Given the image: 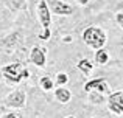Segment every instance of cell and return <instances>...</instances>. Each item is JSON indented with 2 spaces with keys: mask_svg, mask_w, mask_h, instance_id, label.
<instances>
[{
  "mask_svg": "<svg viewBox=\"0 0 123 118\" xmlns=\"http://www.w3.org/2000/svg\"><path fill=\"white\" fill-rule=\"evenodd\" d=\"M69 75H67L66 72H59L56 73V76H55V85L56 87H59V85H66L67 82H69Z\"/></svg>",
  "mask_w": 123,
  "mask_h": 118,
  "instance_id": "cell-15",
  "label": "cell"
},
{
  "mask_svg": "<svg viewBox=\"0 0 123 118\" xmlns=\"http://www.w3.org/2000/svg\"><path fill=\"white\" fill-rule=\"evenodd\" d=\"M66 118H75V117H73V115H69V117H66Z\"/></svg>",
  "mask_w": 123,
  "mask_h": 118,
  "instance_id": "cell-21",
  "label": "cell"
},
{
  "mask_svg": "<svg viewBox=\"0 0 123 118\" xmlns=\"http://www.w3.org/2000/svg\"><path fill=\"white\" fill-rule=\"evenodd\" d=\"M70 40H72V37H70V36H66V37H64V42H70Z\"/></svg>",
  "mask_w": 123,
  "mask_h": 118,
  "instance_id": "cell-20",
  "label": "cell"
},
{
  "mask_svg": "<svg viewBox=\"0 0 123 118\" xmlns=\"http://www.w3.org/2000/svg\"><path fill=\"white\" fill-rule=\"evenodd\" d=\"M5 5L11 11H20L27 8V0H5Z\"/></svg>",
  "mask_w": 123,
  "mask_h": 118,
  "instance_id": "cell-13",
  "label": "cell"
},
{
  "mask_svg": "<svg viewBox=\"0 0 123 118\" xmlns=\"http://www.w3.org/2000/svg\"><path fill=\"white\" fill-rule=\"evenodd\" d=\"M93 67H95V64H93L90 59H87V58H83V59H80L78 62H76V68H78L81 73H84L86 76L90 75V72L93 70Z\"/></svg>",
  "mask_w": 123,
  "mask_h": 118,
  "instance_id": "cell-11",
  "label": "cell"
},
{
  "mask_svg": "<svg viewBox=\"0 0 123 118\" xmlns=\"http://www.w3.org/2000/svg\"><path fill=\"white\" fill-rule=\"evenodd\" d=\"M53 90H55V98H56L61 104H67L72 100V92H70L66 85H59L58 89H53Z\"/></svg>",
  "mask_w": 123,
  "mask_h": 118,
  "instance_id": "cell-10",
  "label": "cell"
},
{
  "mask_svg": "<svg viewBox=\"0 0 123 118\" xmlns=\"http://www.w3.org/2000/svg\"><path fill=\"white\" fill-rule=\"evenodd\" d=\"M47 6L50 9L51 16H61V17H67V16H72L75 8H73L70 3H67L66 0H45Z\"/></svg>",
  "mask_w": 123,
  "mask_h": 118,
  "instance_id": "cell-5",
  "label": "cell"
},
{
  "mask_svg": "<svg viewBox=\"0 0 123 118\" xmlns=\"http://www.w3.org/2000/svg\"><path fill=\"white\" fill-rule=\"evenodd\" d=\"M93 61L97 65H106L109 62V53L105 48H97L95 55H93Z\"/></svg>",
  "mask_w": 123,
  "mask_h": 118,
  "instance_id": "cell-12",
  "label": "cell"
},
{
  "mask_svg": "<svg viewBox=\"0 0 123 118\" xmlns=\"http://www.w3.org/2000/svg\"><path fill=\"white\" fill-rule=\"evenodd\" d=\"M30 61L37 68H44L47 65V50L41 45H34L30 50Z\"/></svg>",
  "mask_w": 123,
  "mask_h": 118,
  "instance_id": "cell-9",
  "label": "cell"
},
{
  "mask_svg": "<svg viewBox=\"0 0 123 118\" xmlns=\"http://www.w3.org/2000/svg\"><path fill=\"white\" fill-rule=\"evenodd\" d=\"M39 87L44 92H50V90L55 89V81L50 78V76H42V78L39 79Z\"/></svg>",
  "mask_w": 123,
  "mask_h": 118,
  "instance_id": "cell-14",
  "label": "cell"
},
{
  "mask_svg": "<svg viewBox=\"0 0 123 118\" xmlns=\"http://www.w3.org/2000/svg\"><path fill=\"white\" fill-rule=\"evenodd\" d=\"M115 23L123 30V12H117L115 14Z\"/></svg>",
  "mask_w": 123,
  "mask_h": 118,
  "instance_id": "cell-18",
  "label": "cell"
},
{
  "mask_svg": "<svg viewBox=\"0 0 123 118\" xmlns=\"http://www.w3.org/2000/svg\"><path fill=\"white\" fill-rule=\"evenodd\" d=\"M93 118H100V117H93Z\"/></svg>",
  "mask_w": 123,
  "mask_h": 118,
  "instance_id": "cell-22",
  "label": "cell"
},
{
  "mask_svg": "<svg viewBox=\"0 0 123 118\" xmlns=\"http://www.w3.org/2000/svg\"><path fill=\"white\" fill-rule=\"evenodd\" d=\"M106 107L114 115H117V117L123 115V90L109 93L108 100H106Z\"/></svg>",
  "mask_w": 123,
  "mask_h": 118,
  "instance_id": "cell-6",
  "label": "cell"
},
{
  "mask_svg": "<svg viewBox=\"0 0 123 118\" xmlns=\"http://www.w3.org/2000/svg\"><path fill=\"white\" fill-rule=\"evenodd\" d=\"M20 45H24V34L19 33V31H14V33L0 39V47L3 50H6V53H11L14 48H17Z\"/></svg>",
  "mask_w": 123,
  "mask_h": 118,
  "instance_id": "cell-7",
  "label": "cell"
},
{
  "mask_svg": "<svg viewBox=\"0 0 123 118\" xmlns=\"http://www.w3.org/2000/svg\"><path fill=\"white\" fill-rule=\"evenodd\" d=\"M83 42L86 44L89 48L97 50V48H103L108 40V36H106L105 30L100 27H95V25H90L86 30L83 31Z\"/></svg>",
  "mask_w": 123,
  "mask_h": 118,
  "instance_id": "cell-2",
  "label": "cell"
},
{
  "mask_svg": "<svg viewBox=\"0 0 123 118\" xmlns=\"http://www.w3.org/2000/svg\"><path fill=\"white\" fill-rule=\"evenodd\" d=\"M3 79H5L8 84H20L24 79L30 78V72L28 68L20 62H11V64H5V65L0 68Z\"/></svg>",
  "mask_w": 123,
  "mask_h": 118,
  "instance_id": "cell-1",
  "label": "cell"
},
{
  "mask_svg": "<svg viewBox=\"0 0 123 118\" xmlns=\"http://www.w3.org/2000/svg\"><path fill=\"white\" fill-rule=\"evenodd\" d=\"M111 90V85L106 81V78H95V79H89V81L84 84V92L89 93V92H98L101 95H109Z\"/></svg>",
  "mask_w": 123,
  "mask_h": 118,
  "instance_id": "cell-8",
  "label": "cell"
},
{
  "mask_svg": "<svg viewBox=\"0 0 123 118\" xmlns=\"http://www.w3.org/2000/svg\"><path fill=\"white\" fill-rule=\"evenodd\" d=\"M36 14H37V19H39L41 27H42V31L37 34V37H39L41 40H44V42H47V40H50V37H51V30H50L51 12H50V9H48L45 0H39V2H37Z\"/></svg>",
  "mask_w": 123,
  "mask_h": 118,
  "instance_id": "cell-3",
  "label": "cell"
},
{
  "mask_svg": "<svg viewBox=\"0 0 123 118\" xmlns=\"http://www.w3.org/2000/svg\"><path fill=\"white\" fill-rule=\"evenodd\" d=\"M105 95L98 93V92H89V101L92 104H101L103 101H105Z\"/></svg>",
  "mask_w": 123,
  "mask_h": 118,
  "instance_id": "cell-16",
  "label": "cell"
},
{
  "mask_svg": "<svg viewBox=\"0 0 123 118\" xmlns=\"http://www.w3.org/2000/svg\"><path fill=\"white\" fill-rule=\"evenodd\" d=\"M75 2H76V3H78V5H80V6H86V5H87V3H89V0H75Z\"/></svg>",
  "mask_w": 123,
  "mask_h": 118,
  "instance_id": "cell-19",
  "label": "cell"
},
{
  "mask_svg": "<svg viewBox=\"0 0 123 118\" xmlns=\"http://www.w3.org/2000/svg\"><path fill=\"white\" fill-rule=\"evenodd\" d=\"M2 118H24V115H22L20 112H19V110H9L8 113H5V115H3Z\"/></svg>",
  "mask_w": 123,
  "mask_h": 118,
  "instance_id": "cell-17",
  "label": "cell"
},
{
  "mask_svg": "<svg viewBox=\"0 0 123 118\" xmlns=\"http://www.w3.org/2000/svg\"><path fill=\"white\" fill-rule=\"evenodd\" d=\"M5 106L9 109L20 110L27 106V92L24 89H16L5 96Z\"/></svg>",
  "mask_w": 123,
  "mask_h": 118,
  "instance_id": "cell-4",
  "label": "cell"
}]
</instances>
